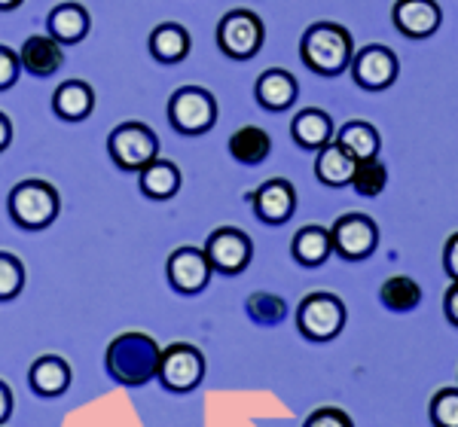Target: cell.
I'll use <instances>...</instances> for the list:
<instances>
[{
    "instance_id": "cell-13",
    "label": "cell",
    "mask_w": 458,
    "mask_h": 427,
    "mask_svg": "<svg viewBox=\"0 0 458 427\" xmlns=\"http://www.w3.org/2000/svg\"><path fill=\"white\" fill-rule=\"evenodd\" d=\"M248 198H250V205H254L257 220H263V223H269V226L287 223V220L293 217V211H297V189L284 178H272L260 183Z\"/></svg>"
},
{
    "instance_id": "cell-33",
    "label": "cell",
    "mask_w": 458,
    "mask_h": 427,
    "mask_svg": "<svg viewBox=\"0 0 458 427\" xmlns=\"http://www.w3.org/2000/svg\"><path fill=\"white\" fill-rule=\"evenodd\" d=\"M19 71H21L19 53H13L10 46H4V43H0V92L13 89V86H16Z\"/></svg>"
},
{
    "instance_id": "cell-21",
    "label": "cell",
    "mask_w": 458,
    "mask_h": 427,
    "mask_svg": "<svg viewBox=\"0 0 458 427\" xmlns=\"http://www.w3.org/2000/svg\"><path fill=\"white\" fill-rule=\"evenodd\" d=\"M138 187L153 202H165V198L177 196V189H181V168L172 159L157 156L150 165L138 172Z\"/></svg>"
},
{
    "instance_id": "cell-38",
    "label": "cell",
    "mask_w": 458,
    "mask_h": 427,
    "mask_svg": "<svg viewBox=\"0 0 458 427\" xmlns=\"http://www.w3.org/2000/svg\"><path fill=\"white\" fill-rule=\"evenodd\" d=\"M25 0H0V13H10V10H19Z\"/></svg>"
},
{
    "instance_id": "cell-18",
    "label": "cell",
    "mask_w": 458,
    "mask_h": 427,
    "mask_svg": "<svg viewBox=\"0 0 458 427\" xmlns=\"http://www.w3.org/2000/svg\"><path fill=\"white\" fill-rule=\"evenodd\" d=\"M89 28H92V19H89V10L77 0H64L49 10L47 16V34L55 37L58 43H80L86 40Z\"/></svg>"
},
{
    "instance_id": "cell-35",
    "label": "cell",
    "mask_w": 458,
    "mask_h": 427,
    "mask_svg": "<svg viewBox=\"0 0 458 427\" xmlns=\"http://www.w3.org/2000/svg\"><path fill=\"white\" fill-rule=\"evenodd\" d=\"M443 312H446V321L458 327V281L449 284L446 297H443Z\"/></svg>"
},
{
    "instance_id": "cell-34",
    "label": "cell",
    "mask_w": 458,
    "mask_h": 427,
    "mask_svg": "<svg viewBox=\"0 0 458 427\" xmlns=\"http://www.w3.org/2000/svg\"><path fill=\"white\" fill-rule=\"evenodd\" d=\"M443 269L453 281H458V232L449 235L446 245H443Z\"/></svg>"
},
{
    "instance_id": "cell-25",
    "label": "cell",
    "mask_w": 458,
    "mask_h": 427,
    "mask_svg": "<svg viewBox=\"0 0 458 427\" xmlns=\"http://www.w3.org/2000/svg\"><path fill=\"white\" fill-rule=\"evenodd\" d=\"M269 153H272V138L260 125H242L229 138V156L242 162V165H263L269 159Z\"/></svg>"
},
{
    "instance_id": "cell-17",
    "label": "cell",
    "mask_w": 458,
    "mask_h": 427,
    "mask_svg": "<svg viewBox=\"0 0 458 427\" xmlns=\"http://www.w3.org/2000/svg\"><path fill=\"white\" fill-rule=\"evenodd\" d=\"M254 95L260 101L263 110H272V113H282L297 101L300 95V86H297V77L287 73L282 68H269L257 77V86H254Z\"/></svg>"
},
{
    "instance_id": "cell-22",
    "label": "cell",
    "mask_w": 458,
    "mask_h": 427,
    "mask_svg": "<svg viewBox=\"0 0 458 427\" xmlns=\"http://www.w3.org/2000/svg\"><path fill=\"white\" fill-rule=\"evenodd\" d=\"M150 55L162 64H177L190 55V31L177 21H162L150 31Z\"/></svg>"
},
{
    "instance_id": "cell-11",
    "label": "cell",
    "mask_w": 458,
    "mask_h": 427,
    "mask_svg": "<svg viewBox=\"0 0 458 427\" xmlns=\"http://www.w3.org/2000/svg\"><path fill=\"white\" fill-rule=\"evenodd\" d=\"M165 275H168V284H172L177 293L196 297V293H202L205 287H208L214 269L202 247L183 245L172 250V256H168V263H165Z\"/></svg>"
},
{
    "instance_id": "cell-20",
    "label": "cell",
    "mask_w": 458,
    "mask_h": 427,
    "mask_svg": "<svg viewBox=\"0 0 458 427\" xmlns=\"http://www.w3.org/2000/svg\"><path fill=\"white\" fill-rule=\"evenodd\" d=\"M53 110L64 122H83L95 110V89L86 80H64L53 92Z\"/></svg>"
},
{
    "instance_id": "cell-6",
    "label": "cell",
    "mask_w": 458,
    "mask_h": 427,
    "mask_svg": "<svg viewBox=\"0 0 458 427\" xmlns=\"http://www.w3.org/2000/svg\"><path fill=\"white\" fill-rule=\"evenodd\" d=\"M168 120L181 135H205L217 122V101L202 86H181L168 98Z\"/></svg>"
},
{
    "instance_id": "cell-32",
    "label": "cell",
    "mask_w": 458,
    "mask_h": 427,
    "mask_svg": "<svg viewBox=\"0 0 458 427\" xmlns=\"http://www.w3.org/2000/svg\"><path fill=\"white\" fill-rule=\"evenodd\" d=\"M302 427H354L349 412L336 409V406H321L302 422Z\"/></svg>"
},
{
    "instance_id": "cell-10",
    "label": "cell",
    "mask_w": 458,
    "mask_h": 427,
    "mask_svg": "<svg viewBox=\"0 0 458 427\" xmlns=\"http://www.w3.org/2000/svg\"><path fill=\"white\" fill-rule=\"evenodd\" d=\"M205 256H208L211 269L220 275H239L250 266V256H254V241L248 232L235 230V226H220L208 235L205 241Z\"/></svg>"
},
{
    "instance_id": "cell-24",
    "label": "cell",
    "mask_w": 458,
    "mask_h": 427,
    "mask_svg": "<svg viewBox=\"0 0 458 427\" xmlns=\"http://www.w3.org/2000/svg\"><path fill=\"white\" fill-rule=\"evenodd\" d=\"M334 141L343 147L349 156H354L358 162H364V159H376L379 156V147H382V138H379V131H376V125L373 122H367V120H352V122H345L343 129H336V138Z\"/></svg>"
},
{
    "instance_id": "cell-1",
    "label": "cell",
    "mask_w": 458,
    "mask_h": 427,
    "mask_svg": "<svg viewBox=\"0 0 458 427\" xmlns=\"http://www.w3.org/2000/svg\"><path fill=\"white\" fill-rule=\"evenodd\" d=\"M162 348L153 336L141 330H129L110 339L105 351V370L116 385L123 388H144L147 381L157 379Z\"/></svg>"
},
{
    "instance_id": "cell-16",
    "label": "cell",
    "mask_w": 458,
    "mask_h": 427,
    "mask_svg": "<svg viewBox=\"0 0 458 427\" xmlns=\"http://www.w3.org/2000/svg\"><path fill=\"white\" fill-rule=\"evenodd\" d=\"M73 370L64 357L58 355H43L37 357L28 370V385L37 397H62L71 388Z\"/></svg>"
},
{
    "instance_id": "cell-36",
    "label": "cell",
    "mask_w": 458,
    "mask_h": 427,
    "mask_svg": "<svg viewBox=\"0 0 458 427\" xmlns=\"http://www.w3.org/2000/svg\"><path fill=\"white\" fill-rule=\"evenodd\" d=\"M13 406H16V400H13V388L6 385L4 379H0V427H4L6 422H10Z\"/></svg>"
},
{
    "instance_id": "cell-3",
    "label": "cell",
    "mask_w": 458,
    "mask_h": 427,
    "mask_svg": "<svg viewBox=\"0 0 458 427\" xmlns=\"http://www.w3.org/2000/svg\"><path fill=\"white\" fill-rule=\"evenodd\" d=\"M6 208H10V217L19 230L40 232L55 223L58 211H62V198H58V189L49 180L28 178L13 187Z\"/></svg>"
},
{
    "instance_id": "cell-12",
    "label": "cell",
    "mask_w": 458,
    "mask_h": 427,
    "mask_svg": "<svg viewBox=\"0 0 458 427\" xmlns=\"http://www.w3.org/2000/svg\"><path fill=\"white\" fill-rule=\"evenodd\" d=\"M349 68H352L354 83H358L360 89L382 92L397 80V55L391 53L388 46L373 43V46H364L360 53H354Z\"/></svg>"
},
{
    "instance_id": "cell-29",
    "label": "cell",
    "mask_w": 458,
    "mask_h": 427,
    "mask_svg": "<svg viewBox=\"0 0 458 427\" xmlns=\"http://www.w3.org/2000/svg\"><path fill=\"white\" fill-rule=\"evenodd\" d=\"M25 263L19 260V256L6 254V250H0V303H10V299H16L21 290H25Z\"/></svg>"
},
{
    "instance_id": "cell-19",
    "label": "cell",
    "mask_w": 458,
    "mask_h": 427,
    "mask_svg": "<svg viewBox=\"0 0 458 427\" xmlns=\"http://www.w3.org/2000/svg\"><path fill=\"white\" fill-rule=\"evenodd\" d=\"M291 138L297 141L302 150H324L327 144H334L336 138V125L330 120V113L318 107H306L293 116L291 122Z\"/></svg>"
},
{
    "instance_id": "cell-7",
    "label": "cell",
    "mask_w": 458,
    "mask_h": 427,
    "mask_svg": "<svg viewBox=\"0 0 458 427\" xmlns=\"http://www.w3.org/2000/svg\"><path fill=\"white\" fill-rule=\"evenodd\" d=\"M159 385L172 394H190L205 379V355L190 342H174L162 348L159 357Z\"/></svg>"
},
{
    "instance_id": "cell-14",
    "label": "cell",
    "mask_w": 458,
    "mask_h": 427,
    "mask_svg": "<svg viewBox=\"0 0 458 427\" xmlns=\"http://www.w3.org/2000/svg\"><path fill=\"white\" fill-rule=\"evenodd\" d=\"M391 21L410 40H425L443 25V10L437 0H397L391 6Z\"/></svg>"
},
{
    "instance_id": "cell-28",
    "label": "cell",
    "mask_w": 458,
    "mask_h": 427,
    "mask_svg": "<svg viewBox=\"0 0 458 427\" xmlns=\"http://www.w3.org/2000/svg\"><path fill=\"white\" fill-rule=\"evenodd\" d=\"M349 187L358 196H364V198L382 196V193H386V187H388V168H386V162H382L379 156L358 162V168H354Z\"/></svg>"
},
{
    "instance_id": "cell-31",
    "label": "cell",
    "mask_w": 458,
    "mask_h": 427,
    "mask_svg": "<svg viewBox=\"0 0 458 427\" xmlns=\"http://www.w3.org/2000/svg\"><path fill=\"white\" fill-rule=\"evenodd\" d=\"M428 415L434 427H458V388H443L434 394Z\"/></svg>"
},
{
    "instance_id": "cell-8",
    "label": "cell",
    "mask_w": 458,
    "mask_h": 427,
    "mask_svg": "<svg viewBox=\"0 0 458 427\" xmlns=\"http://www.w3.org/2000/svg\"><path fill=\"white\" fill-rule=\"evenodd\" d=\"M266 28L263 19L250 10H229L217 21V46L220 53L235 58V62H248L263 49Z\"/></svg>"
},
{
    "instance_id": "cell-26",
    "label": "cell",
    "mask_w": 458,
    "mask_h": 427,
    "mask_svg": "<svg viewBox=\"0 0 458 427\" xmlns=\"http://www.w3.org/2000/svg\"><path fill=\"white\" fill-rule=\"evenodd\" d=\"M358 168V159L349 156L336 141L327 144L324 150H318L315 159V178L324 183V187H349L352 174Z\"/></svg>"
},
{
    "instance_id": "cell-27",
    "label": "cell",
    "mask_w": 458,
    "mask_h": 427,
    "mask_svg": "<svg viewBox=\"0 0 458 427\" xmlns=\"http://www.w3.org/2000/svg\"><path fill=\"white\" fill-rule=\"evenodd\" d=\"M379 299L382 306L388 308V312H412V308H419V303H422V287H419L412 278L406 275H394L388 278L386 284H382L379 290Z\"/></svg>"
},
{
    "instance_id": "cell-37",
    "label": "cell",
    "mask_w": 458,
    "mask_h": 427,
    "mask_svg": "<svg viewBox=\"0 0 458 427\" xmlns=\"http://www.w3.org/2000/svg\"><path fill=\"white\" fill-rule=\"evenodd\" d=\"M10 144H13V122H10V116L0 110V153H4Z\"/></svg>"
},
{
    "instance_id": "cell-15",
    "label": "cell",
    "mask_w": 458,
    "mask_h": 427,
    "mask_svg": "<svg viewBox=\"0 0 458 427\" xmlns=\"http://www.w3.org/2000/svg\"><path fill=\"white\" fill-rule=\"evenodd\" d=\"M19 64L25 68V73H31V77H40V80L53 77L64 64V49L55 37L31 34V37H25V43H21V49H19Z\"/></svg>"
},
{
    "instance_id": "cell-9",
    "label": "cell",
    "mask_w": 458,
    "mask_h": 427,
    "mask_svg": "<svg viewBox=\"0 0 458 427\" xmlns=\"http://www.w3.org/2000/svg\"><path fill=\"white\" fill-rule=\"evenodd\" d=\"M330 241H334V254H339L343 260H367L379 245V226L367 214H343L330 226Z\"/></svg>"
},
{
    "instance_id": "cell-30",
    "label": "cell",
    "mask_w": 458,
    "mask_h": 427,
    "mask_svg": "<svg viewBox=\"0 0 458 427\" xmlns=\"http://www.w3.org/2000/svg\"><path fill=\"white\" fill-rule=\"evenodd\" d=\"M245 312L257 323H269V327H276V323H282L287 318V303L282 297H276V293H254V297L248 299Z\"/></svg>"
},
{
    "instance_id": "cell-23",
    "label": "cell",
    "mask_w": 458,
    "mask_h": 427,
    "mask_svg": "<svg viewBox=\"0 0 458 427\" xmlns=\"http://www.w3.org/2000/svg\"><path fill=\"white\" fill-rule=\"evenodd\" d=\"M291 254L300 266L306 269H315V266H324L334 254V241H330V230L324 226H302V230L293 235L291 241Z\"/></svg>"
},
{
    "instance_id": "cell-4",
    "label": "cell",
    "mask_w": 458,
    "mask_h": 427,
    "mask_svg": "<svg viewBox=\"0 0 458 427\" xmlns=\"http://www.w3.org/2000/svg\"><path fill=\"white\" fill-rule=\"evenodd\" d=\"M345 321H349L345 303L334 293H309L297 306V330L309 342H334L345 330Z\"/></svg>"
},
{
    "instance_id": "cell-5",
    "label": "cell",
    "mask_w": 458,
    "mask_h": 427,
    "mask_svg": "<svg viewBox=\"0 0 458 427\" xmlns=\"http://www.w3.org/2000/svg\"><path fill=\"white\" fill-rule=\"evenodd\" d=\"M107 153L123 172H141L159 156V138L144 122H120L107 138Z\"/></svg>"
},
{
    "instance_id": "cell-2",
    "label": "cell",
    "mask_w": 458,
    "mask_h": 427,
    "mask_svg": "<svg viewBox=\"0 0 458 427\" xmlns=\"http://www.w3.org/2000/svg\"><path fill=\"white\" fill-rule=\"evenodd\" d=\"M300 58L318 77H339L343 71H349L354 58V40L349 28L336 25V21L309 25L300 40Z\"/></svg>"
}]
</instances>
